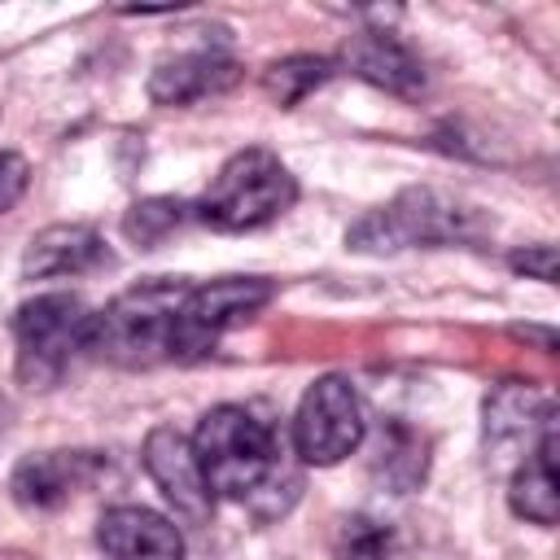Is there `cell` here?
Wrapping results in <instances>:
<instances>
[{
  "label": "cell",
  "mask_w": 560,
  "mask_h": 560,
  "mask_svg": "<svg viewBox=\"0 0 560 560\" xmlns=\"http://www.w3.org/2000/svg\"><path fill=\"white\" fill-rule=\"evenodd\" d=\"M188 442L214 499L245 503L258 521H276L293 508L302 477L289 468L284 459L289 451L280 433L249 407L241 402L210 407Z\"/></svg>",
  "instance_id": "6da1fadb"
},
{
  "label": "cell",
  "mask_w": 560,
  "mask_h": 560,
  "mask_svg": "<svg viewBox=\"0 0 560 560\" xmlns=\"http://www.w3.org/2000/svg\"><path fill=\"white\" fill-rule=\"evenodd\" d=\"M486 236V219L477 206L442 192V188H402L389 206L368 210L350 223L346 245L354 254H398L411 245H477Z\"/></svg>",
  "instance_id": "7a4b0ae2"
},
{
  "label": "cell",
  "mask_w": 560,
  "mask_h": 560,
  "mask_svg": "<svg viewBox=\"0 0 560 560\" xmlns=\"http://www.w3.org/2000/svg\"><path fill=\"white\" fill-rule=\"evenodd\" d=\"M188 293L184 276H153L118 293L105 311L92 315V354L114 368H158L171 359L175 311Z\"/></svg>",
  "instance_id": "3957f363"
},
{
  "label": "cell",
  "mask_w": 560,
  "mask_h": 560,
  "mask_svg": "<svg viewBox=\"0 0 560 560\" xmlns=\"http://www.w3.org/2000/svg\"><path fill=\"white\" fill-rule=\"evenodd\" d=\"M298 201V179L271 149L232 153L210 188L197 197L192 214L214 232H258L276 223Z\"/></svg>",
  "instance_id": "277c9868"
},
{
  "label": "cell",
  "mask_w": 560,
  "mask_h": 560,
  "mask_svg": "<svg viewBox=\"0 0 560 560\" xmlns=\"http://www.w3.org/2000/svg\"><path fill=\"white\" fill-rule=\"evenodd\" d=\"M92 315L79 293H39L13 315V368L26 389H52L92 346Z\"/></svg>",
  "instance_id": "5b68a950"
},
{
  "label": "cell",
  "mask_w": 560,
  "mask_h": 560,
  "mask_svg": "<svg viewBox=\"0 0 560 560\" xmlns=\"http://www.w3.org/2000/svg\"><path fill=\"white\" fill-rule=\"evenodd\" d=\"M271 298H276V284L267 276H219L206 284H188V293L175 311L171 359L175 363L206 359L228 328L249 324Z\"/></svg>",
  "instance_id": "8992f818"
},
{
  "label": "cell",
  "mask_w": 560,
  "mask_h": 560,
  "mask_svg": "<svg viewBox=\"0 0 560 560\" xmlns=\"http://www.w3.org/2000/svg\"><path fill=\"white\" fill-rule=\"evenodd\" d=\"M363 402L354 394V385L337 372L319 376L298 411H293V455L302 464H315V468H332L341 464L359 442H363Z\"/></svg>",
  "instance_id": "52a82bcc"
},
{
  "label": "cell",
  "mask_w": 560,
  "mask_h": 560,
  "mask_svg": "<svg viewBox=\"0 0 560 560\" xmlns=\"http://www.w3.org/2000/svg\"><path fill=\"white\" fill-rule=\"evenodd\" d=\"M140 459H144V472L153 477V486L162 490V499L175 508L179 521H188V525H206L210 521L214 494H210V486L201 477V464L192 455V442L179 429H171V424L149 429Z\"/></svg>",
  "instance_id": "ba28073f"
},
{
  "label": "cell",
  "mask_w": 560,
  "mask_h": 560,
  "mask_svg": "<svg viewBox=\"0 0 560 560\" xmlns=\"http://www.w3.org/2000/svg\"><path fill=\"white\" fill-rule=\"evenodd\" d=\"M101 468H105V459L96 451H39L13 468L9 490H13L18 508L52 512V508L70 503L79 490H88L101 477Z\"/></svg>",
  "instance_id": "9c48e42d"
},
{
  "label": "cell",
  "mask_w": 560,
  "mask_h": 560,
  "mask_svg": "<svg viewBox=\"0 0 560 560\" xmlns=\"http://www.w3.org/2000/svg\"><path fill=\"white\" fill-rule=\"evenodd\" d=\"M241 83V66L236 57H228L223 48H188L175 57H162L149 74V101L162 109H184L197 105L206 96H219L228 88Z\"/></svg>",
  "instance_id": "30bf717a"
},
{
  "label": "cell",
  "mask_w": 560,
  "mask_h": 560,
  "mask_svg": "<svg viewBox=\"0 0 560 560\" xmlns=\"http://www.w3.org/2000/svg\"><path fill=\"white\" fill-rule=\"evenodd\" d=\"M96 542L109 560H184V534L171 516L136 503L101 512Z\"/></svg>",
  "instance_id": "8fae6325"
},
{
  "label": "cell",
  "mask_w": 560,
  "mask_h": 560,
  "mask_svg": "<svg viewBox=\"0 0 560 560\" xmlns=\"http://www.w3.org/2000/svg\"><path fill=\"white\" fill-rule=\"evenodd\" d=\"M109 245L96 228L88 223H52L31 236L22 254V276L26 280H66V276H88L109 267Z\"/></svg>",
  "instance_id": "7c38bea8"
},
{
  "label": "cell",
  "mask_w": 560,
  "mask_h": 560,
  "mask_svg": "<svg viewBox=\"0 0 560 560\" xmlns=\"http://www.w3.org/2000/svg\"><path fill=\"white\" fill-rule=\"evenodd\" d=\"M341 61L372 88L389 92V96H402V101H416L424 92V66L420 57L394 35V31H354L346 39V52Z\"/></svg>",
  "instance_id": "4fadbf2b"
},
{
  "label": "cell",
  "mask_w": 560,
  "mask_h": 560,
  "mask_svg": "<svg viewBox=\"0 0 560 560\" xmlns=\"http://www.w3.org/2000/svg\"><path fill=\"white\" fill-rule=\"evenodd\" d=\"M551 420H556V411H551L547 394H538L534 385L508 381L486 398V446L508 451V446L525 442V451H529V442H538V433Z\"/></svg>",
  "instance_id": "5bb4252c"
},
{
  "label": "cell",
  "mask_w": 560,
  "mask_h": 560,
  "mask_svg": "<svg viewBox=\"0 0 560 560\" xmlns=\"http://www.w3.org/2000/svg\"><path fill=\"white\" fill-rule=\"evenodd\" d=\"M508 503L529 525H542V529L556 525V420L538 433V442L529 446V455L512 472Z\"/></svg>",
  "instance_id": "9a60e30c"
},
{
  "label": "cell",
  "mask_w": 560,
  "mask_h": 560,
  "mask_svg": "<svg viewBox=\"0 0 560 560\" xmlns=\"http://www.w3.org/2000/svg\"><path fill=\"white\" fill-rule=\"evenodd\" d=\"M429 472V446L416 429H407L402 420H389L376 438V455H372V477L381 486H389L394 494H407L424 481Z\"/></svg>",
  "instance_id": "2e32d148"
},
{
  "label": "cell",
  "mask_w": 560,
  "mask_h": 560,
  "mask_svg": "<svg viewBox=\"0 0 560 560\" xmlns=\"http://www.w3.org/2000/svg\"><path fill=\"white\" fill-rule=\"evenodd\" d=\"M337 61L332 57H315V52H293V57H280L262 70V92L280 105V109H293L302 105L315 88H324L332 79Z\"/></svg>",
  "instance_id": "e0dca14e"
},
{
  "label": "cell",
  "mask_w": 560,
  "mask_h": 560,
  "mask_svg": "<svg viewBox=\"0 0 560 560\" xmlns=\"http://www.w3.org/2000/svg\"><path fill=\"white\" fill-rule=\"evenodd\" d=\"M192 214V206L175 201V197H144L122 214V236L140 249H158L171 232L184 228V219Z\"/></svg>",
  "instance_id": "ac0fdd59"
},
{
  "label": "cell",
  "mask_w": 560,
  "mask_h": 560,
  "mask_svg": "<svg viewBox=\"0 0 560 560\" xmlns=\"http://www.w3.org/2000/svg\"><path fill=\"white\" fill-rule=\"evenodd\" d=\"M337 560H402V538L376 516H346L337 529Z\"/></svg>",
  "instance_id": "d6986e66"
},
{
  "label": "cell",
  "mask_w": 560,
  "mask_h": 560,
  "mask_svg": "<svg viewBox=\"0 0 560 560\" xmlns=\"http://www.w3.org/2000/svg\"><path fill=\"white\" fill-rule=\"evenodd\" d=\"M31 184V166L22 153H0V214H9Z\"/></svg>",
  "instance_id": "ffe728a7"
},
{
  "label": "cell",
  "mask_w": 560,
  "mask_h": 560,
  "mask_svg": "<svg viewBox=\"0 0 560 560\" xmlns=\"http://www.w3.org/2000/svg\"><path fill=\"white\" fill-rule=\"evenodd\" d=\"M508 267L512 271H521V276H534V280H556V249L551 245H525V249H516L512 258H508Z\"/></svg>",
  "instance_id": "44dd1931"
},
{
  "label": "cell",
  "mask_w": 560,
  "mask_h": 560,
  "mask_svg": "<svg viewBox=\"0 0 560 560\" xmlns=\"http://www.w3.org/2000/svg\"><path fill=\"white\" fill-rule=\"evenodd\" d=\"M4 416H9V407H4V398H0V424H4Z\"/></svg>",
  "instance_id": "7402d4cb"
}]
</instances>
